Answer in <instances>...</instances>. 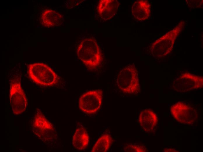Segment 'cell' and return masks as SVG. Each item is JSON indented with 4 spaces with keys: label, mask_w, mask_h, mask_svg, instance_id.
I'll return each instance as SVG.
<instances>
[{
    "label": "cell",
    "mask_w": 203,
    "mask_h": 152,
    "mask_svg": "<svg viewBox=\"0 0 203 152\" xmlns=\"http://www.w3.org/2000/svg\"><path fill=\"white\" fill-rule=\"evenodd\" d=\"M77 54L89 70H95L101 65L102 61L101 50L97 42L92 38H87L80 43Z\"/></svg>",
    "instance_id": "obj_1"
},
{
    "label": "cell",
    "mask_w": 203,
    "mask_h": 152,
    "mask_svg": "<svg viewBox=\"0 0 203 152\" xmlns=\"http://www.w3.org/2000/svg\"><path fill=\"white\" fill-rule=\"evenodd\" d=\"M116 83L119 90L125 94L136 95L140 92L138 72L134 64L128 65L120 70Z\"/></svg>",
    "instance_id": "obj_2"
},
{
    "label": "cell",
    "mask_w": 203,
    "mask_h": 152,
    "mask_svg": "<svg viewBox=\"0 0 203 152\" xmlns=\"http://www.w3.org/2000/svg\"><path fill=\"white\" fill-rule=\"evenodd\" d=\"M28 73L31 79L36 83L46 86H52L58 80V76L53 70L42 63L30 65Z\"/></svg>",
    "instance_id": "obj_3"
},
{
    "label": "cell",
    "mask_w": 203,
    "mask_h": 152,
    "mask_svg": "<svg viewBox=\"0 0 203 152\" xmlns=\"http://www.w3.org/2000/svg\"><path fill=\"white\" fill-rule=\"evenodd\" d=\"M178 25L152 44L150 50L154 57H163L171 51L176 38L182 29L181 24Z\"/></svg>",
    "instance_id": "obj_4"
},
{
    "label": "cell",
    "mask_w": 203,
    "mask_h": 152,
    "mask_svg": "<svg viewBox=\"0 0 203 152\" xmlns=\"http://www.w3.org/2000/svg\"><path fill=\"white\" fill-rule=\"evenodd\" d=\"M102 97L103 91L100 89L88 91L82 94L79 98V108L85 114H95L101 108Z\"/></svg>",
    "instance_id": "obj_5"
},
{
    "label": "cell",
    "mask_w": 203,
    "mask_h": 152,
    "mask_svg": "<svg viewBox=\"0 0 203 152\" xmlns=\"http://www.w3.org/2000/svg\"><path fill=\"white\" fill-rule=\"evenodd\" d=\"M32 127L33 132L45 142L51 141L55 134V130L53 125L39 110L36 111Z\"/></svg>",
    "instance_id": "obj_6"
},
{
    "label": "cell",
    "mask_w": 203,
    "mask_h": 152,
    "mask_svg": "<svg viewBox=\"0 0 203 152\" xmlns=\"http://www.w3.org/2000/svg\"><path fill=\"white\" fill-rule=\"evenodd\" d=\"M170 111L177 121L183 123H193L198 118L197 108L188 102H177L171 106Z\"/></svg>",
    "instance_id": "obj_7"
},
{
    "label": "cell",
    "mask_w": 203,
    "mask_h": 152,
    "mask_svg": "<svg viewBox=\"0 0 203 152\" xmlns=\"http://www.w3.org/2000/svg\"><path fill=\"white\" fill-rule=\"evenodd\" d=\"M203 85L202 76L187 72L175 78L172 87L176 91L184 93L201 89Z\"/></svg>",
    "instance_id": "obj_8"
},
{
    "label": "cell",
    "mask_w": 203,
    "mask_h": 152,
    "mask_svg": "<svg viewBox=\"0 0 203 152\" xmlns=\"http://www.w3.org/2000/svg\"><path fill=\"white\" fill-rule=\"evenodd\" d=\"M9 98L10 105L14 114L19 115L25 111L27 106V100L20 82H15L11 83Z\"/></svg>",
    "instance_id": "obj_9"
},
{
    "label": "cell",
    "mask_w": 203,
    "mask_h": 152,
    "mask_svg": "<svg viewBox=\"0 0 203 152\" xmlns=\"http://www.w3.org/2000/svg\"><path fill=\"white\" fill-rule=\"evenodd\" d=\"M138 122L141 128L146 132L153 131L158 122L157 116L155 112L150 109L142 110L139 113Z\"/></svg>",
    "instance_id": "obj_10"
},
{
    "label": "cell",
    "mask_w": 203,
    "mask_h": 152,
    "mask_svg": "<svg viewBox=\"0 0 203 152\" xmlns=\"http://www.w3.org/2000/svg\"><path fill=\"white\" fill-rule=\"evenodd\" d=\"M119 4V2L117 0H100L97 9L101 18L105 20L112 18L116 13Z\"/></svg>",
    "instance_id": "obj_11"
},
{
    "label": "cell",
    "mask_w": 203,
    "mask_h": 152,
    "mask_svg": "<svg viewBox=\"0 0 203 152\" xmlns=\"http://www.w3.org/2000/svg\"><path fill=\"white\" fill-rule=\"evenodd\" d=\"M151 5L147 0H138L132 7V13L134 17L139 21H144L149 18L150 13Z\"/></svg>",
    "instance_id": "obj_12"
},
{
    "label": "cell",
    "mask_w": 203,
    "mask_h": 152,
    "mask_svg": "<svg viewBox=\"0 0 203 152\" xmlns=\"http://www.w3.org/2000/svg\"><path fill=\"white\" fill-rule=\"evenodd\" d=\"M89 142V137L86 129L83 127L77 128L72 137V144L76 149L82 151L85 149Z\"/></svg>",
    "instance_id": "obj_13"
},
{
    "label": "cell",
    "mask_w": 203,
    "mask_h": 152,
    "mask_svg": "<svg viewBox=\"0 0 203 152\" xmlns=\"http://www.w3.org/2000/svg\"><path fill=\"white\" fill-rule=\"evenodd\" d=\"M41 20L43 26L49 27L60 25L63 19L62 15L56 11L48 9L42 13Z\"/></svg>",
    "instance_id": "obj_14"
},
{
    "label": "cell",
    "mask_w": 203,
    "mask_h": 152,
    "mask_svg": "<svg viewBox=\"0 0 203 152\" xmlns=\"http://www.w3.org/2000/svg\"><path fill=\"white\" fill-rule=\"evenodd\" d=\"M112 142L111 135L107 133L103 134L97 141L91 151L92 152H106L110 149Z\"/></svg>",
    "instance_id": "obj_15"
},
{
    "label": "cell",
    "mask_w": 203,
    "mask_h": 152,
    "mask_svg": "<svg viewBox=\"0 0 203 152\" xmlns=\"http://www.w3.org/2000/svg\"><path fill=\"white\" fill-rule=\"evenodd\" d=\"M125 152H141L147 151V148L142 144L130 143L126 145L124 148Z\"/></svg>",
    "instance_id": "obj_16"
}]
</instances>
